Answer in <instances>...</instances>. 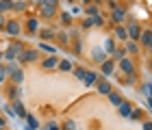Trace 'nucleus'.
Masks as SVG:
<instances>
[{"instance_id":"f3484780","label":"nucleus","mask_w":152,"mask_h":130,"mask_svg":"<svg viewBox=\"0 0 152 130\" xmlns=\"http://www.w3.org/2000/svg\"><path fill=\"white\" fill-rule=\"evenodd\" d=\"M115 41H128V33H126V26H124V24H115Z\"/></svg>"},{"instance_id":"3c124183","label":"nucleus","mask_w":152,"mask_h":130,"mask_svg":"<svg viewBox=\"0 0 152 130\" xmlns=\"http://www.w3.org/2000/svg\"><path fill=\"white\" fill-rule=\"evenodd\" d=\"M0 128H7V121H4V117H0Z\"/></svg>"},{"instance_id":"20e7f679","label":"nucleus","mask_w":152,"mask_h":130,"mask_svg":"<svg viewBox=\"0 0 152 130\" xmlns=\"http://www.w3.org/2000/svg\"><path fill=\"white\" fill-rule=\"evenodd\" d=\"M2 33H4V35H9L11 39L20 37V35H22V24H20V20H15V17L7 20V22H4V28H2Z\"/></svg>"},{"instance_id":"2eb2a0df","label":"nucleus","mask_w":152,"mask_h":130,"mask_svg":"<svg viewBox=\"0 0 152 130\" xmlns=\"http://www.w3.org/2000/svg\"><path fill=\"white\" fill-rule=\"evenodd\" d=\"M100 72H102V76H113L115 74V61L113 59H107L104 63H100Z\"/></svg>"},{"instance_id":"de8ad7c7","label":"nucleus","mask_w":152,"mask_h":130,"mask_svg":"<svg viewBox=\"0 0 152 130\" xmlns=\"http://www.w3.org/2000/svg\"><path fill=\"white\" fill-rule=\"evenodd\" d=\"M4 22H7V15L0 13V33H2V28H4Z\"/></svg>"},{"instance_id":"6e6552de","label":"nucleus","mask_w":152,"mask_h":130,"mask_svg":"<svg viewBox=\"0 0 152 130\" xmlns=\"http://www.w3.org/2000/svg\"><path fill=\"white\" fill-rule=\"evenodd\" d=\"M124 20H126V7L115 4L111 9V22L113 24H124Z\"/></svg>"},{"instance_id":"680f3d73","label":"nucleus","mask_w":152,"mask_h":130,"mask_svg":"<svg viewBox=\"0 0 152 130\" xmlns=\"http://www.w3.org/2000/svg\"><path fill=\"white\" fill-rule=\"evenodd\" d=\"M0 13H2V11H0Z\"/></svg>"},{"instance_id":"f704fd0d","label":"nucleus","mask_w":152,"mask_h":130,"mask_svg":"<svg viewBox=\"0 0 152 130\" xmlns=\"http://www.w3.org/2000/svg\"><path fill=\"white\" fill-rule=\"evenodd\" d=\"M141 93L148 100H152V83H141Z\"/></svg>"},{"instance_id":"4468645a","label":"nucleus","mask_w":152,"mask_h":130,"mask_svg":"<svg viewBox=\"0 0 152 130\" xmlns=\"http://www.w3.org/2000/svg\"><path fill=\"white\" fill-rule=\"evenodd\" d=\"M96 89H98V95H109L113 91V83H109L107 78H102V80L96 83Z\"/></svg>"},{"instance_id":"ea45409f","label":"nucleus","mask_w":152,"mask_h":130,"mask_svg":"<svg viewBox=\"0 0 152 130\" xmlns=\"http://www.w3.org/2000/svg\"><path fill=\"white\" fill-rule=\"evenodd\" d=\"M91 20H94V26H104V15H102V13H98V15H94Z\"/></svg>"},{"instance_id":"0eeeda50","label":"nucleus","mask_w":152,"mask_h":130,"mask_svg":"<svg viewBox=\"0 0 152 130\" xmlns=\"http://www.w3.org/2000/svg\"><path fill=\"white\" fill-rule=\"evenodd\" d=\"M39 63H41V70L52 72V70H57V65H59V57H57V54H46Z\"/></svg>"},{"instance_id":"bf43d9fd","label":"nucleus","mask_w":152,"mask_h":130,"mask_svg":"<svg viewBox=\"0 0 152 130\" xmlns=\"http://www.w3.org/2000/svg\"><path fill=\"white\" fill-rule=\"evenodd\" d=\"M0 130H7V128H0Z\"/></svg>"},{"instance_id":"c03bdc74","label":"nucleus","mask_w":152,"mask_h":130,"mask_svg":"<svg viewBox=\"0 0 152 130\" xmlns=\"http://www.w3.org/2000/svg\"><path fill=\"white\" fill-rule=\"evenodd\" d=\"M46 130H61V128H59L57 121H48V124H46Z\"/></svg>"},{"instance_id":"dca6fc26","label":"nucleus","mask_w":152,"mask_h":130,"mask_svg":"<svg viewBox=\"0 0 152 130\" xmlns=\"http://www.w3.org/2000/svg\"><path fill=\"white\" fill-rule=\"evenodd\" d=\"M124 50H126L128 57H135V54H139V41H133V39H128V41H124Z\"/></svg>"},{"instance_id":"5fc2aeb1","label":"nucleus","mask_w":152,"mask_h":130,"mask_svg":"<svg viewBox=\"0 0 152 130\" xmlns=\"http://www.w3.org/2000/svg\"><path fill=\"white\" fill-rule=\"evenodd\" d=\"M107 2H113V4H117V2H120V0H107Z\"/></svg>"},{"instance_id":"f257e3e1","label":"nucleus","mask_w":152,"mask_h":130,"mask_svg":"<svg viewBox=\"0 0 152 130\" xmlns=\"http://www.w3.org/2000/svg\"><path fill=\"white\" fill-rule=\"evenodd\" d=\"M7 74H9V80L11 85H20L26 80V74H24V67L18 63V61H11V63H7Z\"/></svg>"},{"instance_id":"cd10ccee","label":"nucleus","mask_w":152,"mask_h":130,"mask_svg":"<svg viewBox=\"0 0 152 130\" xmlns=\"http://www.w3.org/2000/svg\"><path fill=\"white\" fill-rule=\"evenodd\" d=\"M26 130H39V121L35 115H26Z\"/></svg>"},{"instance_id":"6ab92c4d","label":"nucleus","mask_w":152,"mask_h":130,"mask_svg":"<svg viewBox=\"0 0 152 130\" xmlns=\"http://www.w3.org/2000/svg\"><path fill=\"white\" fill-rule=\"evenodd\" d=\"M102 48H104L107 57H111V54L115 52V48H117V41H115V37H107V39H104V44H102Z\"/></svg>"},{"instance_id":"052dcab7","label":"nucleus","mask_w":152,"mask_h":130,"mask_svg":"<svg viewBox=\"0 0 152 130\" xmlns=\"http://www.w3.org/2000/svg\"><path fill=\"white\" fill-rule=\"evenodd\" d=\"M76 130H78V128H76Z\"/></svg>"},{"instance_id":"603ef678","label":"nucleus","mask_w":152,"mask_h":130,"mask_svg":"<svg viewBox=\"0 0 152 130\" xmlns=\"http://www.w3.org/2000/svg\"><path fill=\"white\" fill-rule=\"evenodd\" d=\"M146 106H148L150 111H152V100H148V98H146Z\"/></svg>"},{"instance_id":"58836bf2","label":"nucleus","mask_w":152,"mask_h":130,"mask_svg":"<svg viewBox=\"0 0 152 130\" xmlns=\"http://www.w3.org/2000/svg\"><path fill=\"white\" fill-rule=\"evenodd\" d=\"M74 54H78V57L83 54V39H78V37L74 39Z\"/></svg>"},{"instance_id":"49530a36","label":"nucleus","mask_w":152,"mask_h":130,"mask_svg":"<svg viewBox=\"0 0 152 130\" xmlns=\"http://www.w3.org/2000/svg\"><path fill=\"white\" fill-rule=\"evenodd\" d=\"M141 128L143 130H152V119H143L141 121Z\"/></svg>"},{"instance_id":"79ce46f5","label":"nucleus","mask_w":152,"mask_h":130,"mask_svg":"<svg viewBox=\"0 0 152 130\" xmlns=\"http://www.w3.org/2000/svg\"><path fill=\"white\" fill-rule=\"evenodd\" d=\"M70 13H72V15H85V7H83V4L80 7H72Z\"/></svg>"},{"instance_id":"09e8293b","label":"nucleus","mask_w":152,"mask_h":130,"mask_svg":"<svg viewBox=\"0 0 152 130\" xmlns=\"http://www.w3.org/2000/svg\"><path fill=\"white\" fill-rule=\"evenodd\" d=\"M28 4H35V7H39V4H41V0H28Z\"/></svg>"},{"instance_id":"a18cd8bd","label":"nucleus","mask_w":152,"mask_h":130,"mask_svg":"<svg viewBox=\"0 0 152 130\" xmlns=\"http://www.w3.org/2000/svg\"><path fill=\"white\" fill-rule=\"evenodd\" d=\"M41 4H48V7H57V9H59V0H41Z\"/></svg>"},{"instance_id":"a19ab883","label":"nucleus","mask_w":152,"mask_h":130,"mask_svg":"<svg viewBox=\"0 0 152 130\" xmlns=\"http://www.w3.org/2000/svg\"><path fill=\"white\" fill-rule=\"evenodd\" d=\"M80 26H83V31H89V28H94V20H91V17H85Z\"/></svg>"},{"instance_id":"c9c22d12","label":"nucleus","mask_w":152,"mask_h":130,"mask_svg":"<svg viewBox=\"0 0 152 130\" xmlns=\"http://www.w3.org/2000/svg\"><path fill=\"white\" fill-rule=\"evenodd\" d=\"M72 74H74V76H76V78L80 80V83H83V78H85V74H87V70H85V67H76V65H74V70H72Z\"/></svg>"},{"instance_id":"f8f14e48","label":"nucleus","mask_w":152,"mask_h":130,"mask_svg":"<svg viewBox=\"0 0 152 130\" xmlns=\"http://www.w3.org/2000/svg\"><path fill=\"white\" fill-rule=\"evenodd\" d=\"M24 28H26L28 35H37L39 28H41V26H39V17H37V15H31L28 20H26V26H24Z\"/></svg>"},{"instance_id":"c85d7f7f","label":"nucleus","mask_w":152,"mask_h":130,"mask_svg":"<svg viewBox=\"0 0 152 130\" xmlns=\"http://www.w3.org/2000/svg\"><path fill=\"white\" fill-rule=\"evenodd\" d=\"M124 57H128V54H126V50H124V46H122V48L117 46V48H115V52H113V54H111V57H109V59H113L115 63H117V61H122Z\"/></svg>"},{"instance_id":"a878e982","label":"nucleus","mask_w":152,"mask_h":130,"mask_svg":"<svg viewBox=\"0 0 152 130\" xmlns=\"http://www.w3.org/2000/svg\"><path fill=\"white\" fill-rule=\"evenodd\" d=\"M13 11H15V13L28 11V0H13Z\"/></svg>"},{"instance_id":"7c9ffc66","label":"nucleus","mask_w":152,"mask_h":130,"mask_svg":"<svg viewBox=\"0 0 152 130\" xmlns=\"http://www.w3.org/2000/svg\"><path fill=\"white\" fill-rule=\"evenodd\" d=\"M72 13L70 11H63V13H59V20H61V24H63V26H70L72 24Z\"/></svg>"},{"instance_id":"39448f33","label":"nucleus","mask_w":152,"mask_h":130,"mask_svg":"<svg viewBox=\"0 0 152 130\" xmlns=\"http://www.w3.org/2000/svg\"><path fill=\"white\" fill-rule=\"evenodd\" d=\"M126 33H128V39H133V41H139V37H141V24L137 22V20H128L126 24Z\"/></svg>"},{"instance_id":"473e14b6","label":"nucleus","mask_w":152,"mask_h":130,"mask_svg":"<svg viewBox=\"0 0 152 130\" xmlns=\"http://www.w3.org/2000/svg\"><path fill=\"white\" fill-rule=\"evenodd\" d=\"M9 83V74H7V63H0V85Z\"/></svg>"},{"instance_id":"a211bd4d","label":"nucleus","mask_w":152,"mask_h":130,"mask_svg":"<svg viewBox=\"0 0 152 130\" xmlns=\"http://www.w3.org/2000/svg\"><path fill=\"white\" fill-rule=\"evenodd\" d=\"M11 106H13V111H15V115L18 117H22V119H26V108H24V104H22V100H11Z\"/></svg>"},{"instance_id":"4c0bfd02","label":"nucleus","mask_w":152,"mask_h":130,"mask_svg":"<svg viewBox=\"0 0 152 130\" xmlns=\"http://www.w3.org/2000/svg\"><path fill=\"white\" fill-rule=\"evenodd\" d=\"M57 39H59V41L63 44V46H67V44H70V35H67L65 31H61V33H57Z\"/></svg>"},{"instance_id":"aec40b11","label":"nucleus","mask_w":152,"mask_h":130,"mask_svg":"<svg viewBox=\"0 0 152 130\" xmlns=\"http://www.w3.org/2000/svg\"><path fill=\"white\" fill-rule=\"evenodd\" d=\"M7 95H9V100H22V87L20 85H11L9 91H7Z\"/></svg>"},{"instance_id":"bb28decb","label":"nucleus","mask_w":152,"mask_h":130,"mask_svg":"<svg viewBox=\"0 0 152 130\" xmlns=\"http://www.w3.org/2000/svg\"><path fill=\"white\" fill-rule=\"evenodd\" d=\"M98 13H102V11H100V4H94V2H91V4L85 7V15H87V17H94V15H98Z\"/></svg>"},{"instance_id":"4be33fe9","label":"nucleus","mask_w":152,"mask_h":130,"mask_svg":"<svg viewBox=\"0 0 152 130\" xmlns=\"http://www.w3.org/2000/svg\"><path fill=\"white\" fill-rule=\"evenodd\" d=\"M37 50H39V52H44V54H57V48H54L50 41H39Z\"/></svg>"},{"instance_id":"5701e85b","label":"nucleus","mask_w":152,"mask_h":130,"mask_svg":"<svg viewBox=\"0 0 152 130\" xmlns=\"http://www.w3.org/2000/svg\"><path fill=\"white\" fill-rule=\"evenodd\" d=\"M117 111H120V115H122V117H126V119H128V117H130V111H133V104H130L128 100H124L122 104L117 106Z\"/></svg>"},{"instance_id":"13d9d810","label":"nucleus","mask_w":152,"mask_h":130,"mask_svg":"<svg viewBox=\"0 0 152 130\" xmlns=\"http://www.w3.org/2000/svg\"><path fill=\"white\" fill-rule=\"evenodd\" d=\"M65 2H70V4H74V2H76V0H65Z\"/></svg>"},{"instance_id":"864d4df0","label":"nucleus","mask_w":152,"mask_h":130,"mask_svg":"<svg viewBox=\"0 0 152 130\" xmlns=\"http://www.w3.org/2000/svg\"><path fill=\"white\" fill-rule=\"evenodd\" d=\"M148 67L152 70V50H150V61H148Z\"/></svg>"},{"instance_id":"393cba45","label":"nucleus","mask_w":152,"mask_h":130,"mask_svg":"<svg viewBox=\"0 0 152 130\" xmlns=\"http://www.w3.org/2000/svg\"><path fill=\"white\" fill-rule=\"evenodd\" d=\"M57 70H59V72H72V70H74V63H72L70 59H59Z\"/></svg>"},{"instance_id":"412c9836","label":"nucleus","mask_w":152,"mask_h":130,"mask_svg":"<svg viewBox=\"0 0 152 130\" xmlns=\"http://www.w3.org/2000/svg\"><path fill=\"white\" fill-rule=\"evenodd\" d=\"M107 98H109V102H111V104H113L115 108H117V106H120L122 102H124V95H122L120 91H115V89H113V91H111V93L107 95Z\"/></svg>"},{"instance_id":"72a5a7b5","label":"nucleus","mask_w":152,"mask_h":130,"mask_svg":"<svg viewBox=\"0 0 152 130\" xmlns=\"http://www.w3.org/2000/svg\"><path fill=\"white\" fill-rule=\"evenodd\" d=\"M0 11H2V13L13 11V0H0Z\"/></svg>"},{"instance_id":"423d86ee","label":"nucleus","mask_w":152,"mask_h":130,"mask_svg":"<svg viewBox=\"0 0 152 130\" xmlns=\"http://www.w3.org/2000/svg\"><path fill=\"white\" fill-rule=\"evenodd\" d=\"M117 67H120V72L126 76V74H135L137 67H135V59L133 57H124L122 61H117Z\"/></svg>"},{"instance_id":"ddd939ff","label":"nucleus","mask_w":152,"mask_h":130,"mask_svg":"<svg viewBox=\"0 0 152 130\" xmlns=\"http://www.w3.org/2000/svg\"><path fill=\"white\" fill-rule=\"evenodd\" d=\"M109 57H107V52H104V48H102V46H96L94 48V50H91V61H94V63H104V61H107Z\"/></svg>"},{"instance_id":"f03ea898","label":"nucleus","mask_w":152,"mask_h":130,"mask_svg":"<svg viewBox=\"0 0 152 130\" xmlns=\"http://www.w3.org/2000/svg\"><path fill=\"white\" fill-rule=\"evenodd\" d=\"M24 44L22 41H11L9 46H4L2 48V63H11V61H18L20 57V52L24 50Z\"/></svg>"},{"instance_id":"1a4fd4ad","label":"nucleus","mask_w":152,"mask_h":130,"mask_svg":"<svg viewBox=\"0 0 152 130\" xmlns=\"http://www.w3.org/2000/svg\"><path fill=\"white\" fill-rule=\"evenodd\" d=\"M139 48L143 50H152V28H143L141 31V37H139Z\"/></svg>"},{"instance_id":"8fccbe9b","label":"nucleus","mask_w":152,"mask_h":130,"mask_svg":"<svg viewBox=\"0 0 152 130\" xmlns=\"http://www.w3.org/2000/svg\"><path fill=\"white\" fill-rule=\"evenodd\" d=\"M91 2H94V0H80V4H83V7H87V4H91Z\"/></svg>"},{"instance_id":"6e6d98bb","label":"nucleus","mask_w":152,"mask_h":130,"mask_svg":"<svg viewBox=\"0 0 152 130\" xmlns=\"http://www.w3.org/2000/svg\"><path fill=\"white\" fill-rule=\"evenodd\" d=\"M100 2H104V0H94V4H100Z\"/></svg>"},{"instance_id":"4d7b16f0","label":"nucleus","mask_w":152,"mask_h":130,"mask_svg":"<svg viewBox=\"0 0 152 130\" xmlns=\"http://www.w3.org/2000/svg\"><path fill=\"white\" fill-rule=\"evenodd\" d=\"M0 63H2V48H0Z\"/></svg>"},{"instance_id":"37998d69","label":"nucleus","mask_w":152,"mask_h":130,"mask_svg":"<svg viewBox=\"0 0 152 130\" xmlns=\"http://www.w3.org/2000/svg\"><path fill=\"white\" fill-rule=\"evenodd\" d=\"M4 113L9 115V117H18V115H15V111H13V106H11V104H4Z\"/></svg>"},{"instance_id":"9d476101","label":"nucleus","mask_w":152,"mask_h":130,"mask_svg":"<svg viewBox=\"0 0 152 130\" xmlns=\"http://www.w3.org/2000/svg\"><path fill=\"white\" fill-rule=\"evenodd\" d=\"M57 13H59L57 7H48V4H39V7H37V15H39V17L52 20L54 15H57Z\"/></svg>"},{"instance_id":"9b49d317","label":"nucleus","mask_w":152,"mask_h":130,"mask_svg":"<svg viewBox=\"0 0 152 130\" xmlns=\"http://www.w3.org/2000/svg\"><path fill=\"white\" fill-rule=\"evenodd\" d=\"M39 39L41 41H52V39H57V28H54V26H44V28H39Z\"/></svg>"},{"instance_id":"b1692460","label":"nucleus","mask_w":152,"mask_h":130,"mask_svg":"<svg viewBox=\"0 0 152 130\" xmlns=\"http://www.w3.org/2000/svg\"><path fill=\"white\" fill-rule=\"evenodd\" d=\"M96 83H98V74H96V72H89V70H87L85 78H83V85H85V87H94Z\"/></svg>"},{"instance_id":"e433bc0d","label":"nucleus","mask_w":152,"mask_h":130,"mask_svg":"<svg viewBox=\"0 0 152 130\" xmlns=\"http://www.w3.org/2000/svg\"><path fill=\"white\" fill-rule=\"evenodd\" d=\"M78 126H76V121L74 119H65L63 121V126H61V130H76Z\"/></svg>"},{"instance_id":"c756f323","label":"nucleus","mask_w":152,"mask_h":130,"mask_svg":"<svg viewBox=\"0 0 152 130\" xmlns=\"http://www.w3.org/2000/svg\"><path fill=\"white\" fill-rule=\"evenodd\" d=\"M128 119H133V121H143V111H141V108H137V106H133Z\"/></svg>"},{"instance_id":"2f4dec72","label":"nucleus","mask_w":152,"mask_h":130,"mask_svg":"<svg viewBox=\"0 0 152 130\" xmlns=\"http://www.w3.org/2000/svg\"><path fill=\"white\" fill-rule=\"evenodd\" d=\"M135 83H137V74H126V76H122V85L130 87V85H135Z\"/></svg>"},{"instance_id":"7ed1b4c3","label":"nucleus","mask_w":152,"mask_h":130,"mask_svg":"<svg viewBox=\"0 0 152 130\" xmlns=\"http://www.w3.org/2000/svg\"><path fill=\"white\" fill-rule=\"evenodd\" d=\"M41 61V52L37 48H24L18 57V63L20 65H28V63H39Z\"/></svg>"}]
</instances>
